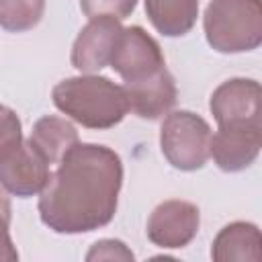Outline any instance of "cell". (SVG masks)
<instances>
[{
  "mask_svg": "<svg viewBox=\"0 0 262 262\" xmlns=\"http://www.w3.org/2000/svg\"><path fill=\"white\" fill-rule=\"evenodd\" d=\"M123 186L121 156L100 143H76L39 192V217L55 233L76 235L108 225Z\"/></svg>",
  "mask_w": 262,
  "mask_h": 262,
  "instance_id": "6da1fadb",
  "label": "cell"
},
{
  "mask_svg": "<svg viewBox=\"0 0 262 262\" xmlns=\"http://www.w3.org/2000/svg\"><path fill=\"white\" fill-rule=\"evenodd\" d=\"M53 104L59 113L86 129H111L129 113L125 88L106 76H72L57 82L51 90Z\"/></svg>",
  "mask_w": 262,
  "mask_h": 262,
  "instance_id": "7a4b0ae2",
  "label": "cell"
},
{
  "mask_svg": "<svg viewBox=\"0 0 262 262\" xmlns=\"http://www.w3.org/2000/svg\"><path fill=\"white\" fill-rule=\"evenodd\" d=\"M207 43L219 53L254 51L262 43L260 0H211L203 14Z\"/></svg>",
  "mask_w": 262,
  "mask_h": 262,
  "instance_id": "3957f363",
  "label": "cell"
},
{
  "mask_svg": "<svg viewBox=\"0 0 262 262\" xmlns=\"http://www.w3.org/2000/svg\"><path fill=\"white\" fill-rule=\"evenodd\" d=\"M213 131L209 123L190 111L168 113L160 129V149L168 164L182 172L201 170L211 158Z\"/></svg>",
  "mask_w": 262,
  "mask_h": 262,
  "instance_id": "277c9868",
  "label": "cell"
},
{
  "mask_svg": "<svg viewBox=\"0 0 262 262\" xmlns=\"http://www.w3.org/2000/svg\"><path fill=\"white\" fill-rule=\"evenodd\" d=\"M108 63L125 84L149 78L166 68L160 43L139 25L123 29Z\"/></svg>",
  "mask_w": 262,
  "mask_h": 262,
  "instance_id": "5b68a950",
  "label": "cell"
},
{
  "mask_svg": "<svg viewBox=\"0 0 262 262\" xmlns=\"http://www.w3.org/2000/svg\"><path fill=\"white\" fill-rule=\"evenodd\" d=\"M201 213L190 201L168 199L160 203L147 219V237L154 246L164 250H178L188 246L199 233Z\"/></svg>",
  "mask_w": 262,
  "mask_h": 262,
  "instance_id": "8992f818",
  "label": "cell"
},
{
  "mask_svg": "<svg viewBox=\"0 0 262 262\" xmlns=\"http://www.w3.org/2000/svg\"><path fill=\"white\" fill-rule=\"evenodd\" d=\"M49 166L47 158L27 139L0 158V186L20 199L39 194L49 180Z\"/></svg>",
  "mask_w": 262,
  "mask_h": 262,
  "instance_id": "52a82bcc",
  "label": "cell"
},
{
  "mask_svg": "<svg viewBox=\"0 0 262 262\" xmlns=\"http://www.w3.org/2000/svg\"><path fill=\"white\" fill-rule=\"evenodd\" d=\"M260 84L252 78H231L221 82L209 108L219 127L223 125H260Z\"/></svg>",
  "mask_w": 262,
  "mask_h": 262,
  "instance_id": "ba28073f",
  "label": "cell"
},
{
  "mask_svg": "<svg viewBox=\"0 0 262 262\" xmlns=\"http://www.w3.org/2000/svg\"><path fill=\"white\" fill-rule=\"evenodd\" d=\"M121 33H123L121 20L113 16L90 18V23L78 33L72 45V53H70L72 66L82 74L100 72L102 68L108 66Z\"/></svg>",
  "mask_w": 262,
  "mask_h": 262,
  "instance_id": "9c48e42d",
  "label": "cell"
},
{
  "mask_svg": "<svg viewBox=\"0 0 262 262\" xmlns=\"http://www.w3.org/2000/svg\"><path fill=\"white\" fill-rule=\"evenodd\" d=\"M262 147L260 125H223L211 137V158L223 172H242L254 164Z\"/></svg>",
  "mask_w": 262,
  "mask_h": 262,
  "instance_id": "30bf717a",
  "label": "cell"
},
{
  "mask_svg": "<svg viewBox=\"0 0 262 262\" xmlns=\"http://www.w3.org/2000/svg\"><path fill=\"white\" fill-rule=\"evenodd\" d=\"M123 88L127 94L129 111L135 113L139 119H147V121H156L168 115L176 104V96H178L176 82L166 68L149 78L123 84Z\"/></svg>",
  "mask_w": 262,
  "mask_h": 262,
  "instance_id": "8fae6325",
  "label": "cell"
},
{
  "mask_svg": "<svg viewBox=\"0 0 262 262\" xmlns=\"http://www.w3.org/2000/svg\"><path fill=\"white\" fill-rule=\"evenodd\" d=\"M211 258L217 262H260L262 235L258 225L250 221H233L221 227L211 244Z\"/></svg>",
  "mask_w": 262,
  "mask_h": 262,
  "instance_id": "7c38bea8",
  "label": "cell"
},
{
  "mask_svg": "<svg viewBox=\"0 0 262 262\" xmlns=\"http://www.w3.org/2000/svg\"><path fill=\"white\" fill-rule=\"evenodd\" d=\"M145 14L164 37L186 35L199 16V0H143Z\"/></svg>",
  "mask_w": 262,
  "mask_h": 262,
  "instance_id": "4fadbf2b",
  "label": "cell"
},
{
  "mask_svg": "<svg viewBox=\"0 0 262 262\" xmlns=\"http://www.w3.org/2000/svg\"><path fill=\"white\" fill-rule=\"evenodd\" d=\"M29 141L47 158L49 164H57L70 147H74L80 137L76 127L57 115H45L35 121Z\"/></svg>",
  "mask_w": 262,
  "mask_h": 262,
  "instance_id": "5bb4252c",
  "label": "cell"
},
{
  "mask_svg": "<svg viewBox=\"0 0 262 262\" xmlns=\"http://www.w3.org/2000/svg\"><path fill=\"white\" fill-rule=\"evenodd\" d=\"M45 0H0V27L8 33H25L39 25Z\"/></svg>",
  "mask_w": 262,
  "mask_h": 262,
  "instance_id": "9a60e30c",
  "label": "cell"
},
{
  "mask_svg": "<svg viewBox=\"0 0 262 262\" xmlns=\"http://www.w3.org/2000/svg\"><path fill=\"white\" fill-rule=\"evenodd\" d=\"M137 6V0H80V8L88 18L113 16L117 20L127 18Z\"/></svg>",
  "mask_w": 262,
  "mask_h": 262,
  "instance_id": "2e32d148",
  "label": "cell"
},
{
  "mask_svg": "<svg viewBox=\"0 0 262 262\" xmlns=\"http://www.w3.org/2000/svg\"><path fill=\"white\" fill-rule=\"evenodd\" d=\"M23 143V125L18 115L10 108L0 104V158Z\"/></svg>",
  "mask_w": 262,
  "mask_h": 262,
  "instance_id": "e0dca14e",
  "label": "cell"
},
{
  "mask_svg": "<svg viewBox=\"0 0 262 262\" xmlns=\"http://www.w3.org/2000/svg\"><path fill=\"white\" fill-rule=\"evenodd\" d=\"M10 199L4 188H0V262H16L18 252L10 237Z\"/></svg>",
  "mask_w": 262,
  "mask_h": 262,
  "instance_id": "ac0fdd59",
  "label": "cell"
},
{
  "mask_svg": "<svg viewBox=\"0 0 262 262\" xmlns=\"http://www.w3.org/2000/svg\"><path fill=\"white\" fill-rule=\"evenodd\" d=\"M86 260L94 262V260H123V262H133L135 254L127 248L125 242L121 239H98L90 246V250L86 252Z\"/></svg>",
  "mask_w": 262,
  "mask_h": 262,
  "instance_id": "d6986e66",
  "label": "cell"
}]
</instances>
